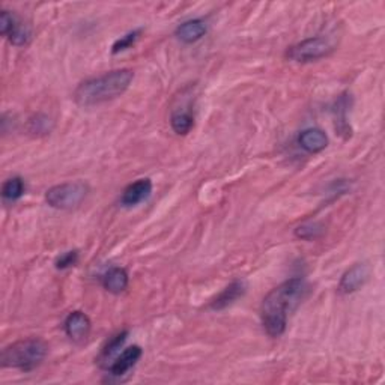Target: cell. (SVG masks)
Returning a JSON list of instances; mask_svg holds the SVG:
<instances>
[{
	"instance_id": "obj_1",
	"label": "cell",
	"mask_w": 385,
	"mask_h": 385,
	"mask_svg": "<svg viewBox=\"0 0 385 385\" xmlns=\"http://www.w3.org/2000/svg\"><path fill=\"white\" fill-rule=\"evenodd\" d=\"M309 294V285L303 277L286 280L271 291L260 305V318L271 337H280L286 331L287 318Z\"/></svg>"
},
{
	"instance_id": "obj_2",
	"label": "cell",
	"mask_w": 385,
	"mask_h": 385,
	"mask_svg": "<svg viewBox=\"0 0 385 385\" xmlns=\"http://www.w3.org/2000/svg\"><path fill=\"white\" fill-rule=\"evenodd\" d=\"M134 80V71L128 68L115 69L98 77L87 78L77 86L74 101L80 107H92L124 95Z\"/></svg>"
},
{
	"instance_id": "obj_3",
	"label": "cell",
	"mask_w": 385,
	"mask_h": 385,
	"mask_svg": "<svg viewBox=\"0 0 385 385\" xmlns=\"http://www.w3.org/2000/svg\"><path fill=\"white\" fill-rule=\"evenodd\" d=\"M47 354L48 345L42 339L30 337L6 346L2 351V355H0V361H2L3 367L30 372L46 360Z\"/></svg>"
},
{
	"instance_id": "obj_4",
	"label": "cell",
	"mask_w": 385,
	"mask_h": 385,
	"mask_svg": "<svg viewBox=\"0 0 385 385\" xmlns=\"http://www.w3.org/2000/svg\"><path fill=\"white\" fill-rule=\"evenodd\" d=\"M89 195V186L83 181L64 182L47 190L46 202L56 209H74Z\"/></svg>"
},
{
	"instance_id": "obj_5",
	"label": "cell",
	"mask_w": 385,
	"mask_h": 385,
	"mask_svg": "<svg viewBox=\"0 0 385 385\" xmlns=\"http://www.w3.org/2000/svg\"><path fill=\"white\" fill-rule=\"evenodd\" d=\"M334 51V42H332L328 37H312L304 39L295 46L289 47L286 51V57L289 60H294V62L300 64H307V62H314V60H319L322 57H327Z\"/></svg>"
},
{
	"instance_id": "obj_6",
	"label": "cell",
	"mask_w": 385,
	"mask_h": 385,
	"mask_svg": "<svg viewBox=\"0 0 385 385\" xmlns=\"http://www.w3.org/2000/svg\"><path fill=\"white\" fill-rule=\"evenodd\" d=\"M370 277V267L367 264H355L352 268H349L346 273L340 278L339 292L342 295H349L358 291L361 286L366 285Z\"/></svg>"
},
{
	"instance_id": "obj_7",
	"label": "cell",
	"mask_w": 385,
	"mask_h": 385,
	"mask_svg": "<svg viewBox=\"0 0 385 385\" xmlns=\"http://www.w3.org/2000/svg\"><path fill=\"white\" fill-rule=\"evenodd\" d=\"M142 355H143L142 348L137 345L124 349V351L115 358V361L110 364L109 367L110 375L115 376V378H122V376L127 375L131 369H133L140 358H142Z\"/></svg>"
},
{
	"instance_id": "obj_8",
	"label": "cell",
	"mask_w": 385,
	"mask_h": 385,
	"mask_svg": "<svg viewBox=\"0 0 385 385\" xmlns=\"http://www.w3.org/2000/svg\"><path fill=\"white\" fill-rule=\"evenodd\" d=\"M64 328L69 339H73L74 342H82V340H84L87 336H89L91 319L86 313L75 310L66 316Z\"/></svg>"
},
{
	"instance_id": "obj_9",
	"label": "cell",
	"mask_w": 385,
	"mask_h": 385,
	"mask_svg": "<svg viewBox=\"0 0 385 385\" xmlns=\"http://www.w3.org/2000/svg\"><path fill=\"white\" fill-rule=\"evenodd\" d=\"M151 192H152L151 179L147 178L137 179L136 182L129 183V186L124 190V192H122L120 204L124 206H136L150 197Z\"/></svg>"
},
{
	"instance_id": "obj_10",
	"label": "cell",
	"mask_w": 385,
	"mask_h": 385,
	"mask_svg": "<svg viewBox=\"0 0 385 385\" xmlns=\"http://www.w3.org/2000/svg\"><path fill=\"white\" fill-rule=\"evenodd\" d=\"M298 145L305 152L319 154L328 146V136L319 128H307L300 133Z\"/></svg>"
},
{
	"instance_id": "obj_11",
	"label": "cell",
	"mask_w": 385,
	"mask_h": 385,
	"mask_svg": "<svg viewBox=\"0 0 385 385\" xmlns=\"http://www.w3.org/2000/svg\"><path fill=\"white\" fill-rule=\"evenodd\" d=\"M247 286L246 282L242 280H235L229 286L223 289V292L214 298L211 303H209L208 307L211 310H223L226 309L227 305L233 304L236 300L241 298V296L246 294Z\"/></svg>"
},
{
	"instance_id": "obj_12",
	"label": "cell",
	"mask_w": 385,
	"mask_h": 385,
	"mask_svg": "<svg viewBox=\"0 0 385 385\" xmlns=\"http://www.w3.org/2000/svg\"><path fill=\"white\" fill-rule=\"evenodd\" d=\"M206 32H208L206 23L200 19H195V20H187L182 24H179L174 35H177L178 39H181L182 42L192 44L199 39H202L206 35Z\"/></svg>"
},
{
	"instance_id": "obj_13",
	"label": "cell",
	"mask_w": 385,
	"mask_h": 385,
	"mask_svg": "<svg viewBox=\"0 0 385 385\" xmlns=\"http://www.w3.org/2000/svg\"><path fill=\"white\" fill-rule=\"evenodd\" d=\"M128 273L120 267L110 268L102 277V286L110 294L119 295L128 287Z\"/></svg>"
},
{
	"instance_id": "obj_14",
	"label": "cell",
	"mask_w": 385,
	"mask_h": 385,
	"mask_svg": "<svg viewBox=\"0 0 385 385\" xmlns=\"http://www.w3.org/2000/svg\"><path fill=\"white\" fill-rule=\"evenodd\" d=\"M127 337H128V331H120L107 340L106 346L102 348V351L98 357V363L101 364V367L107 369V367H110V364L115 361V358L118 357V351L124 346Z\"/></svg>"
},
{
	"instance_id": "obj_15",
	"label": "cell",
	"mask_w": 385,
	"mask_h": 385,
	"mask_svg": "<svg viewBox=\"0 0 385 385\" xmlns=\"http://www.w3.org/2000/svg\"><path fill=\"white\" fill-rule=\"evenodd\" d=\"M170 125L174 133L179 136H186L195 127V116L188 110L174 111L170 118Z\"/></svg>"
},
{
	"instance_id": "obj_16",
	"label": "cell",
	"mask_w": 385,
	"mask_h": 385,
	"mask_svg": "<svg viewBox=\"0 0 385 385\" xmlns=\"http://www.w3.org/2000/svg\"><path fill=\"white\" fill-rule=\"evenodd\" d=\"M26 191V186H24V181L20 177H14L11 179H8L3 187H2V197L5 202H15V200H19Z\"/></svg>"
},
{
	"instance_id": "obj_17",
	"label": "cell",
	"mask_w": 385,
	"mask_h": 385,
	"mask_svg": "<svg viewBox=\"0 0 385 385\" xmlns=\"http://www.w3.org/2000/svg\"><path fill=\"white\" fill-rule=\"evenodd\" d=\"M51 129H53V120L42 113L33 115L28 122V131L32 136H46L50 134Z\"/></svg>"
},
{
	"instance_id": "obj_18",
	"label": "cell",
	"mask_w": 385,
	"mask_h": 385,
	"mask_svg": "<svg viewBox=\"0 0 385 385\" xmlns=\"http://www.w3.org/2000/svg\"><path fill=\"white\" fill-rule=\"evenodd\" d=\"M8 38H10L12 46L24 47L29 44V41L32 38V32H30L28 24H23L20 21H17L15 28L12 29V32L10 35H8Z\"/></svg>"
},
{
	"instance_id": "obj_19",
	"label": "cell",
	"mask_w": 385,
	"mask_h": 385,
	"mask_svg": "<svg viewBox=\"0 0 385 385\" xmlns=\"http://www.w3.org/2000/svg\"><path fill=\"white\" fill-rule=\"evenodd\" d=\"M140 35H142V30L138 29V30H133V32L124 35V37H120L115 44H113L111 53L118 55V53H120V51H125V50L131 48L140 38Z\"/></svg>"
},
{
	"instance_id": "obj_20",
	"label": "cell",
	"mask_w": 385,
	"mask_h": 385,
	"mask_svg": "<svg viewBox=\"0 0 385 385\" xmlns=\"http://www.w3.org/2000/svg\"><path fill=\"white\" fill-rule=\"evenodd\" d=\"M322 233V226L318 223H310V224H303L300 227H296L295 235L301 240H314Z\"/></svg>"
},
{
	"instance_id": "obj_21",
	"label": "cell",
	"mask_w": 385,
	"mask_h": 385,
	"mask_svg": "<svg viewBox=\"0 0 385 385\" xmlns=\"http://www.w3.org/2000/svg\"><path fill=\"white\" fill-rule=\"evenodd\" d=\"M17 21L19 20L15 19V15L12 12L6 10L2 11V14H0V32H2L3 37H8V35L12 32Z\"/></svg>"
},
{
	"instance_id": "obj_22",
	"label": "cell",
	"mask_w": 385,
	"mask_h": 385,
	"mask_svg": "<svg viewBox=\"0 0 385 385\" xmlns=\"http://www.w3.org/2000/svg\"><path fill=\"white\" fill-rule=\"evenodd\" d=\"M77 262H78V251L71 250V251L64 253V255H60L56 259L55 265L57 269H66V268H71V267L77 265Z\"/></svg>"
}]
</instances>
